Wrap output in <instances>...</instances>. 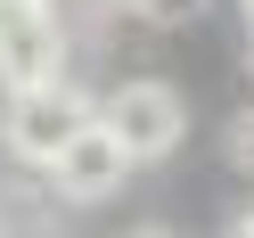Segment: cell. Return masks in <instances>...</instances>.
Wrapping results in <instances>:
<instances>
[{"label": "cell", "instance_id": "obj_1", "mask_svg": "<svg viewBox=\"0 0 254 238\" xmlns=\"http://www.w3.org/2000/svg\"><path fill=\"white\" fill-rule=\"evenodd\" d=\"M90 115H99V99H82L66 74L25 82V90H8V107H0V148L17 156V164L50 172V164H58V148H66V140L82 132Z\"/></svg>", "mask_w": 254, "mask_h": 238}, {"label": "cell", "instance_id": "obj_6", "mask_svg": "<svg viewBox=\"0 0 254 238\" xmlns=\"http://www.w3.org/2000/svg\"><path fill=\"white\" fill-rule=\"evenodd\" d=\"M205 0H131V17H148V25H189Z\"/></svg>", "mask_w": 254, "mask_h": 238}, {"label": "cell", "instance_id": "obj_8", "mask_svg": "<svg viewBox=\"0 0 254 238\" xmlns=\"http://www.w3.org/2000/svg\"><path fill=\"white\" fill-rule=\"evenodd\" d=\"M123 238H172V230H123Z\"/></svg>", "mask_w": 254, "mask_h": 238}, {"label": "cell", "instance_id": "obj_5", "mask_svg": "<svg viewBox=\"0 0 254 238\" xmlns=\"http://www.w3.org/2000/svg\"><path fill=\"white\" fill-rule=\"evenodd\" d=\"M221 148H230V172H246V181H254V107L230 123V140H221Z\"/></svg>", "mask_w": 254, "mask_h": 238}, {"label": "cell", "instance_id": "obj_7", "mask_svg": "<svg viewBox=\"0 0 254 238\" xmlns=\"http://www.w3.org/2000/svg\"><path fill=\"white\" fill-rule=\"evenodd\" d=\"M230 238H254V214H238V222H230Z\"/></svg>", "mask_w": 254, "mask_h": 238}, {"label": "cell", "instance_id": "obj_3", "mask_svg": "<svg viewBox=\"0 0 254 238\" xmlns=\"http://www.w3.org/2000/svg\"><path fill=\"white\" fill-rule=\"evenodd\" d=\"M66 74V17L58 0H0V90Z\"/></svg>", "mask_w": 254, "mask_h": 238}, {"label": "cell", "instance_id": "obj_2", "mask_svg": "<svg viewBox=\"0 0 254 238\" xmlns=\"http://www.w3.org/2000/svg\"><path fill=\"white\" fill-rule=\"evenodd\" d=\"M99 123L131 148V164H148V156H172L189 132V99L172 82H115L99 99Z\"/></svg>", "mask_w": 254, "mask_h": 238}, {"label": "cell", "instance_id": "obj_4", "mask_svg": "<svg viewBox=\"0 0 254 238\" xmlns=\"http://www.w3.org/2000/svg\"><path fill=\"white\" fill-rule=\"evenodd\" d=\"M123 172H131V148H123V140L107 132L99 115H90L82 132L58 148V164H50V189H58L66 205H99V197H115V189H123Z\"/></svg>", "mask_w": 254, "mask_h": 238}, {"label": "cell", "instance_id": "obj_9", "mask_svg": "<svg viewBox=\"0 0 254 238\" xmlns=\"http://www.w3.org/2000/svg\"><path fill=\"white\" fill-rule=\"evenodd\" d=\"M246 25H254V0H246Z\"/></svg>", "mask_w": 254, "mask_h": 238}]
</instances>
